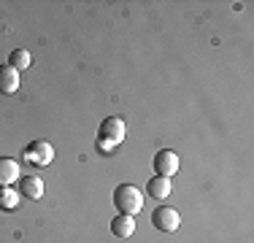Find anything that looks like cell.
Wrapping results in <instances>:
<instances>
[{
    "label": "cell",
    "mask_w": 254,
    "mask_h": 243,
    "mask_svg": "<svg viewBox=\"0 0 254 243\" xmlns=\"http://www.w3.org/2000/svg\"><path fill=\"white\" fill-rule=\"evenodd\" d=\"M114 205H117L119 214L135 216L138 211L143 208V194H141L138 186H132V184H119L117 189H114Z\"/></svg>",
    "instance_id": "1"
},
{
    "label": "cell",
    "mask_w": 254,
    "mask_h": 243,
    "mask_svg": "<svg viewBox=\"0 0 254 243\" xmlns=\"http://www.w3.org/2000/svg\"><path fill=\"white\" fill-rule=\"evenodd\" d=\"M152 224L160 233H176L179 224H181V216H179L176 208H171V205H160L152 214Z\"/></svg>",
    "instance_id": "2"
},
{
    "label": "cell",
    "mask_w": 254,
    "mask_h": 243,
    "mask_svg": "<svg viewBox=\"0 0 254 243\" xmlns=\"http://www.w3.org/2000/svg\"><path fill=\"white\" fill-rule=\"evenodd\" d=\"M25 162H30V165H38V168H44V165H49V162L54 160V149H52V143H46V141H33L25 149Z\"/></svg>",
    "instance_id": "3"
},
{
    "label": "cell",
    "mask_w": 254,
    "mask_h": 243,
    "mask_svg": "<svg viewBox=\"0 0 254 243\" xmlns=\"http://www.w3.org/2000/svg\"><path fill=\"white\" fill-rule=\"evenodd\" d=\"M125 135H127V127H125V122L119 119V117H108V119L100 122L98 138H103V141H111V143L119 146V143L125 141Z\"/></svg>",
    "instance_id": "4"
},
{
    "label": "cell",
    "mask_w": 254,
    "mask_h": 243,
    "mask_svg": "<svg viewBox=\"0 0 254 243\" xmlns=\"http://www.w3.org/2000/svg\"><path fill=\"white\" fill-rule=\"evenodd\" d=\"M154 170L157 176H165V179H171V176L179 173V154L171 149H162L154 154Z\"/></svg>",
    "instance_id": "5"
},
{
    "label": "cell",
    "mask_w": 254,
    "mask_h": 243,
    "mask_svg": "<svg viewBox=\"0 0 254 243\" xmlns=\"http://www.w3.org/2000/svg\"><path fill=\"white\" fill-rule=\"evenodd\" d=\"M19 179H22L19 162L11 160V157H0V186H11Z\"/></svg>",
    "instance_id": "6"
},
{
    "label": "cell",
    "mask_w": 254,
    "mask_h": 243,
    "mask_svg": "<svg viewBox=\"0 0 254 243\" xmlns=\"http://www.w3.org/2000/svg\"><path fill=\"white\" fill-rule=\"evenodd\" d=\"M19 189H22V197L41 200V197H44V179H38V176H22V179H19Z\"/></svg>",
    "instance_id": "7"
},
{
    "label": "cell",
    "mask_w": 254,
    "mask_h": 243,
    "mask_svg": "<svg viewBox=\"0 0 254 243\" xmlns=\"http://www.w3.org/2000/svg\"><path fill=\"white\" fill-rule=\"evenodd\" d=\"M19 89V70H14L11 65H0V92L14 95Z\"/></svg>",
    "instance_id": "8"
},
{
    "label": "cell",
    "mask_w": 254,
    "mask_h": 243,
    "mask_svg": "<svg viewBox=\"0 0 254 243\" xmlns=\"http://www.w3.org/2000/svg\"><path fill=\"white\" fill-rule=\"evenodd\" d=\"M146 189H149V194H152L154 200H165L168 194H171L173 184H171V179H165V176H154V179H149Z\"/></svg>",
    "instance_id": "9"
},
{
    "label": "cell",
    "mask_w": 254,
    "mask_h": 243,
    "mask_svg": "<svg viewBox=\"0 0 254 243\" xmlns=\"http://www.w3.org/2000/svg\"><path fill=\"white\" fill-rule=\"evenodd\" d=\"M111 233L117 235V238H130L132 233H135V222H132V216H114L111 219Z\"/></svg>",
    "instance_id": "10"
},
{
    "label": "cell",
    "mask_w": 254,
    "mask_h": 243,
    "mask_svg": "<svg viewBox=\"0 0 254 243\" xmlns=\"http://www.w3.org/2000/svg\"><path fill=\"white\" fill-rule=\"evenodd\" d=\"M22 194L14 189V186H0V208L3 211H14L19 205Z\"/></svg>",
    "instance_id": "11"
},
{
    "label": "cell",
    "mask_w": 254,
    "mask_h": 243,
    "mask_svg": "<svg viewBox=\"0 0 254 243\" xmlns=\"http://www.w3.org/2000/svg\"><path fill=\"white\" fill-rule=\"evenodd\" d=\"M30 62H33V57H30L27 49H14V52H11L8 65H11L14 70H27V68H30Z\"/></svg>",
    "instance_id": "12"
},
{
    "label": "cell",
    "mask_w": 254,
    "mask_h": 243,
    "mask_svg": "<svg viewBox=\"0 0 254 243\" xmlns=\"http://www.w3.org/2000/svg\"><path fill=\"white\" fill-rule=\"evenodd\" d=\"M95 149H98L100 154H111V151L117 149V143H111V141H103V138H98V141H95Z\"/></svg>",
    "instance_id": "13"
}]
</instances>
